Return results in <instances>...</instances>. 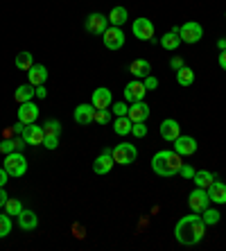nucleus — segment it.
Instances as JSON below:
<instances>
[{"instance_id":"obj_27","label":"nucleus","mask_w":226,"mask_h":251,"mask_svg":"<svg viewBox=\"0 0 226 251\" xmlns=\"http://www.w3.org/2000/svg\"><path fill=\"white\" fill-rule=\"evenodd\" d=\"M131 127H133V123L129 120V116H120L113 120V131L118 136H129L131 134Z\"/></svg>"},{"instance_id":"obj_43","label":"nucleus","mask_w":226,"mask_h":251,"mask_svg":"<svg viewBox=\"0 0 226 251\" xmlns=\"http://www.w3.org/2000/svg\"><path fill=\"white\" fill-rule=\"evenodd\" d=\"M7 181H9V175H7L5 168H0V188H5Z\"/></svg>"},{"instance_id":"obj_21","label":"nucleus","mask_w":226,"mask_h":251,"mask_svg":"<svg viewBox=\"0 0 226 251\" xmlns=\"http://www.w3.org/2000/svg\"><path fill=\"white\" fill-rule=\"evenodd\" d=\"M48 75H50V73H48L46 66L34 64L27 70V82L32 84V86H43V84L48 82Z\"/></svg>"},{"instance_id":"obj_19","label":"nucleus","mask_w":226,"mask_h":251,"mask_svg":"<svg viewBox=\"0 0 226 251\" xmlns=\"http://www.w3.org/2000/svg\"><path fill=\"white\" fill-rule=\"evenodd\" d=\"M206 193H208V199L213 204H226V183L224 181L215 179V181L206 188Z\"/></svg>"},{"instance_id":"obj_37","label":"nucleus","mask_w":226,"mask_h":251,"mask_svg":"<svg viewBox=\"0 0 226 251\" xmlns=\"http://www.w3.org/2000/svg\"><path fill=\"white\" fill-rule=\"evenodd\" d=\"M12 152H16V140H2L0 143V154H12Z\"/></svg>"},{"instance_id":"obj_20","label":"nucleus","mask_w":226,"mask_h":251,"mask_svg":"<svg viewBox=\"0 0 226 251\" xmlns=\"http://www.w3.org/2000/svg\"><path fill=\"white\" fill-rule=\"evenodd\" d=\"M18 226H21V231H34L39 226V215H36L34 210L23 208L18 213Z\"/></svg>"},{"instance_id":"obj_13","label":"nucleus","mask_w":226,"mask_h":251,"mask_svg":"<svg viewBox=\"0 0 226 251\" xmlns=\"http://www.w3.org/2000/svg\"><path fill=\"white\" fill-rule=\"evenodd\" d=\"M158 134H161L163 140H168V143H174V140L181 136V125L174 120V118H168V120H163L161 127H158Z\"/></svg>"},{"instance_id":"obj_34","label":"nucleus","mask_w":226,"mask_h":251,"mask_svg":"<svg viewBox=\"0 0 226 251\" xmlns=\"http://www.w3.org/2000/svg\"><path fill=\"white\" fill-rule=\"evenodd\" d=\"M43 131H46V134L61 136V123H59V120H48V123L43 125Z\"/></svg>"},{"instance_id":"obj_3","label":"nucleus","mask_w":226,"mask_h":251,"mask_svg":"<svg viewBox=\"0 0 226 251\" xmlns=\"http://www.w3.org/2000/svg\"><path fill=\"white\" fill-rule=\"evenodd\" d=\"M2 168L7 170V175L18 179V176H23L27 172V158L23 156V152H12V154H5V165Z\"/></svg>"},{"instance_id":"obj_11","label":"nucleus","mask_w":226,"mask_h":251,"mask_svg":"<svg viewBox=\"0 0 226 251\" xmlns=\"http://www.w3.org/2000/svg\"><path fill=\"white\" fill-rule=\"evenodd\" d=\"M21 136H23V140L27 143V145H43L46 131H43V127H41V125L32 123V125H25L23 131H21Z\"/></svg>"},{"instance_id":"obj_30","label":"nucleus","mask_w":226,"mask_h":251,"mask_svg":"<svg viewBox=\"0 0 226 251\" xmlns=\"http://www.w3.org/2000/svg\"><path fill=\"white\" fill-rule=\"evenodd\" d=\"M199 215H201V220H203V224H206V226H215V224L220 222V217H222L217 208H206L203 213H199Z\"/></svg>"},{"instance_id":"obj_31","label":"nucleus","mask_w":226,"mask_h":251,"mask_svg":"<svg viewBox=\"0 0 226 251\" xmlns=\"http://www.w3.org/2000/svg\"><path fill=\"white\" fill-rule=\"evenodd\" d=\"M12 215H7V213H0V238H7V235L12 233Z\"/></svg>"},{"instance_id":"obj_42","label":"nucleus","mask_w":226,"mask_h":251,"mask_svg":"<svg viewBox=\"0 0 226 251\" xmlns=\"http://www.w3.org/2000/svg\"><path fill=\"white\" fill-rule=\"evenodd\" d=\"M34 91H36V98H39V100H46V98H48V88H46V84H43V86H34Z\"/></svg>"},{"instance_id":"obj_9","label":"nucleus","mask_w":226,"mask_h":251,"mask_svg":"<svg viewBox=\"0 0 226 251\" xmlns=\"http://www.w3.org/2000/svg\"><path fill=\"white\" fill-rule=\"evenodd\" d=\"M131 32L140 41H151L154 39V23L150 18H136L131 23Z\"/></svg>"},{"instance_id":"obj_41","label":"nucleus","mask_w":226,"mask_h":251,"mask_svg":"<svg viewBox=\"0 0 226 251\" xmlns=\"http://www.w3.org/2000/svg\"><path fill=\"white\" fill-rule=\"evenodd\" d=\"M183 66H186V64H183V59H181V57H172V61H170V68H172L174 73H176L179 68H183Z\"/></svg>"},{"instance_id":"obj_8","label":"nucleus","mask_w":226,"mask_h":251,"mask_svg":"<svg viewBox=\"0 0 226 251\" xmlns=\"http://www.w3.org/2000/svg\"><path fill=\"white\" fill-rule=\"evenodd\" d=\"M102 41H104L106 50H120V48L125 46V32H122V27H113V25H109L106 32L102 34Z\"/></svg>"},{"instance_id":"obj_6","label":"nucleus","mask_w":226,"mask_h":251,"mask_svg":"<svg viewBox=\"0 0 226 251\" xmlns=\"http://www.w3.org/2000/svg\"><path fill=\"white\" fill-rule=\"evenodd\" d=\"M84 27H86L88 34L102 36L106 32V27H109V18H106L104 14L93 12V14H88V16H86V21H84Z\"/></svg>"},{"instance_id":"obj_18","label":"nucleus","mask_w":226,"mask_h":251,"mask_svg":"<svg viewBox=\"0 0 226 251\" xmlns=\"http://www.w3.org/2000/svg\"><path fill=\"white\" fill-rule=\"evenodd\" d=\"M127 116H129L131 123H147V118H150V106L145 104V100H140V102H131Z\"/></svg>"},{"instance_id":"obj_47","label":"nucleus","mask_w":226,"mask_h":251,"mask_svg":"<svg viewBox=\"0 0 226 251\" xmlns=\"http://www.w3.org/2000/svg\"><path fill=\"white\" fill-rule=\"evenodd\" d=\"M217 48H220V52L226 50V39H220V41H217Z\"/></svg>"},{"instance_id":"obj_29","label":"nucleus","mask_w":226,"mask_h":251,"mask_svg":"<svg viewBox=\"0 0 226 251\" xmlns=\"http://www.w3.org/2000/svg\"><path fill=\"white\" fill-rule=\"evenodd\" d=\"M195 82V70L192 68H188V66H183V68H179L176 70V84L179 86H190V84Z\"/></svg>"},{"instance_id":"obj_1","label":"nucleus","mask_w":226,"mask_h":251,"mask_svg":"<svg viewBox=\"0 0 226 251\" xmlns=\"http://www.w3.org/2000/svg\"><path fill=\"white\" fill-rule=\"evenodd\" d=\"M206 228L208 226L203 224L201 215H199V213H190V215L181 217L179 222H176V226H174V238L183 247H195L203 240Z\"/></svg>"},{"instance_id":"obj_7","label":"nucleus","mask_w":226,"mask_h":251,"mask_svg":"<svg viewBox=\"0 0 226 251\" xmlns=\"http://www.w3.org/2000/svg\"><path fill=\"white\" fill-rule=\"evenodd\" d=\"M210 199H208V193H206V188H195L190 195H188V206H190L192 213H203V210L208 208Z\"/></svg>"},{"instance_id":"obj_33","label":"nucleus","mask_w":226,"mask_h":251,"mask_svg":"<svg viewBox=\"0 0 226 251\" xmlns=\"http://www.w3.org/2000/svg\"><path fill=\"white\" fill-rule=\"evenodd\" d=\"M95 123L98 125H111L113 123V116H111L109 109H98V111H95Z\"/></svg>"},{"instance_id":"obj_16","label":"nucleus","mask_w":226,"mask_h":251,"mask_svg":"<svg viewBox=\"0 0 226 251\" xmlns=\"http://www.w3.org/2000/svg\"><path fill=\"white\" fill-rule=\"evenodd\" d=\"M91 104L95 109H111L113 104V93H111L106 86H100L93 91V98H91Z\"/></svg>"},{"instance_id":"obj_36","label":"nucleus","mask_w":226,"mask_h":251,"mask_svg":"<svg viewBox=\"0 0 226 251\" xmlns=\"http://www.w3.org/2000/svg\"><path fill=\"white\" fill-rule=\"evenodd\" d=\"M43 147H46V150H57L59 147V136L46 134V138H43Z\"/></svg>"},{"instance_id":"obj_32","label":"nucleus","mask_w":226,"mask_h":251,"mask_svg":"<svg viewBox=\"0 0 226 251\" xmlns=\"http://www.w3.org/2000/svg\"><path fill=\"white\" fill-rule=\"evenodd\" d=\"M23 210V201L21 199H7L5 201V213L12 217H18V213Z\"/></svg>"},{"instance_id":"obj_39","label":"nucleus","mask_w":226,"mask_h":251,"mask_svg":"<svg viewBox=\"0 0 226 251\" xmlns=\"http://www.w3.org/2000/svg\"><path fill=\"white\" fill-rule=\"evenodd\" d=\"M195 172H197V170L192 168V165H188V163H183V165H181V170H179V175L183 176V179H192V176H195Z\"/></svg>"},{"instance_id":"obj_10","label":"nucleus","mask_w":226,"mask_h":251,"mask_svg":"<svg viewBox=\"0 0 226 251\" xmlns=\"http://www.w3.org/2000/svg\"><path fill=\"white\" fill-rule=\"evenodd\" d=\"M113 165H116V161H113V150H102V154H100L98 158H95V163H93V172L95 175H109L111 170H113Z\"/></svg>"},{"instance_id":"obj_45","label":"nucleus","mask_w":226,"mask_h":251,"mask_svg":"<svg viewBox=\"0 0 226 251\" xmlns=\"http://www.w3.org/2000/svg\"><path fill=\"white\" fill-rule=\"evenodd\" d=\"M7 193H5V188H0V208H5V201H7Z\"/></svg>"},{"instance_id":"obj_40","label":"nucleus","mask_w":226,"mask_h":251,"mask_svg":"<svg viewBox=\"0 0 226 251\" xmlns=\"http://www.w3.org/2000/svg\"><path fill=\"white\" fill-rule=\"evenodd\" d=\"M143 84H145V88H147V93L150 91H154V88H158V79L154 75H147L145 79H143Z\"/></svg>"},{"instance_id":"obj_17","label":"nucleus","mask_w":226,"mask_h":251,"mask_svg":"<svg viewBox=\"0 0 226 251\" xmlns=\"http://www.w3.org/2000/svg\"><path fill=\"white\" fill-rule=\"evenodd\" d=\"M18 120L23 125H32L39 120V106L34 102H23L18 104Z\"/></svg>"},{"instance_id":"obj_38","label":"nucleus","mask_w":226,"mask_h":251,"mask_svg":"<svg viewBox=\"0 0 226 251\" xmlns=\"http://www.w3.org/2000/svg\"><path fill=\"white\" fill-rule=\"evenodd\" d=\"M127 113H129V104H127V102H116V104H113V116H116V118L127 116Z\"/></svg>"},{"instance_id":"obj_15","label":"nucleus","mask_w":226,"mask_h":251,"mask_svg":"<svg viewBox=\"0 0 226 251\" xmlns=\"http://www.w3.org/2000/svg\"><path fill=\"white\" fill-rule=\"evenodd\" d=\"M95 109L93 104H79L75 109V113H73V118H75V123L79 125V127H86V125L95 123Z\"/></svg>"},{"instance_id":"obj_14","label":"nucleus","mask_w":226,"mask_h":251,"mask_svg":"<svg viewBox=\"0 0 226 251\" xmlns=\"http://www.w3.org/2000/svg\"><path fill=\"white\" fill-rule=\"evenodd\" d=\"M147 95V88L143 84V79H133L125 86V100L127 102H140V100H145Z\"/></svg>"},{"instance_id":"obj_35","label":"nucleus","mask_w":226,"mask_h":251,"mask_svg":"<svg viewBox=\"0 0 226 251\" xmlns=\"http://www.w3.org/2000/svg\"><path fill=\"white\" fill-rule=\"evenodd\" d=\"M131 136H136V138H145L147 136V125L145 123H133Z\"/></svg>"},{"instance_id":"obj_28","label":"nucleus","mask_w":226,"mask_h":251,"mask_svg":"<svg viewBox=\"0 0 226 251\" xmlns=\"http://www.w3.org/2000/svg\"><path fill=\"white\" fill-rule=\"evenodd\" d=\"M14 64H16L18 70H23V73H27L32 66H34V57H32V52H27V50H23V52H18L16 59H14Z\"/></svg>"},{"instance_id":"obj_46","label":"nucleus","mask_w":226,"mask_h":251,"mask_svg":"<svg viewBox=\"0 0 226 251\" xmlns=\"http://www.w3.org/2000/svg\"><path fill=\"white\" fill-rule=\"evenodd\" d=\"M23 127H25V125L21 123V120H18V123L14 125V131H16V134H21V131H23Z\"/></svg>"},{"instance_id":"obj_26","label":"nucleus","mask_w":226,"mask_h":251,"mask_svg":"<svg viewBox=\"0 0 226 251\" xmlns=\"http://www.w3.org/2000/svg\"><path fill=\"white\" fill-rule=\"evenodd\" d=\"M215 179H217V176H215L210 170H197L195 176H192V181H195V186L197 188H208Z\"/></svg>"},{"instance_id":"obj_23","label":"nucleus","mask_w":226,"mask_h":251,"mask_svg":"<svg viewBox=\"0 0 226 251\" xmlns=\"http://www.w3.org/2000/svg\"><path fill=\"white\" fill-rule=\"evenodd\" d=\"M109 25H113V27H122V25L129 21V12H127V7H122V5H118V7H113L109 12Z\"/></svg>"},{"instance_id":"obj_5","label":"nucleus","mask_w":226,"mask_h":251,"mask_svg":"<svg viewBox=\"0 0 226 251\" xmlns=\"http://www.w3.org/2000/svg\"><path fill=\"white\" fill-rule=\"evenodd\" d=\"M179 36H181V43H199L203 36V27L197 23V21H188V23L179 25Z\"/></svg>"},{"instance_id":"obj_2","label":"nucleus","mask_w":226,"mask_h":251,"mask_svg":"<svg viewBox=\"0 0 226 251\" xmlns=\"http://www.w3.org/2000/svg\"><path fill=\"white\" fill-rule=\"evenodd\" d=\"M181 165H183V156L176 154L174 150H161V152H156L154 158H151V170H154L158 176H163V179L176 176Z\"/></svg>"},{"instance_id":"obj_4","label":"nucleus","mask_w":226,"mask_h":251,"mask_svg":"<svg viewBox=\"0 0 226 251\" xmlns=\"http://www.w3.org/2000/svg\"><path fill=\"white\" fill-rule=\"evenodd\" d=\"M136 158H138V150L131 143H118L113 147V161L118 165H131L136 163Z\"/></svg>"},{"instance_id":"obj_22","label":"nucleus","mask_w":226,"mask_h":251,"mask_svg":"<svg viewBox=\"0 0 226 251\" xmlns=\"http://www.w3.org/2000/svg\"><path fill=\"white\" fill-rule=\"evenodd\" d=\"M129 73L136 79H145L147 75H151V64L147 59H133L131 64H129Z\"/></svg>"},{"instance_id":"obj_44","label":"nucleus","mask_w":226,"mask_h":251,"mask_svg":"<svg viewBox=\"0 0 226 251\" xmlns=\"http://www.w3.org/2000/svg\"><path fill=\"white\" fill-rule=\"evenodd\" d=\"M217 64L222 66V70H226V50H222L220 57H217Z\"/></svg>"},{"instance_id":"obj_24","label":"nucleus","mask_w":226,"mask_h":251,"mask_svg":"<svg viewBox=\"0 0 226 251\" xmlns=\"http://www.w3.org/2000/svg\"><path fill=\"white\" fill-rule=\"evenodd\" d=\"M179 46H181V36H179V25H176V27H172L170 32H165V34L161 36V48H165V50H176Z\"/></svg>"},{"instance_id":"obj_25","label":"nucleus","mask_w":226,"mask_h":251,"mask_svg":"<svg viewBox=\"0 0 226 251\" xmlns=\"http://www.w3.org/2000/svg\"><path fill=\"white\" fill-rule=\"evenodd\" d=\"M32 98H36V91L32 84H21V86L14 91V100H16L18 104H23V102H32Z\"/></svg>"},{"instance_id":"obj_12","label":"nucleus","mask_w":226,"mask_h":251,"mask_svg":"<svg viewBox=\"0 0 226 251\" xmlns=\"http://www.w3.org/2000/svg\"><path fill=\"white\" fill-rule=\"evenodd\" d=\"M197 140L192 138V136H183L181 134L179 138L174 140V152L176 154H181V156L186 158V156H192V154L197 152Z\"/></svg>"}]
</instances>
